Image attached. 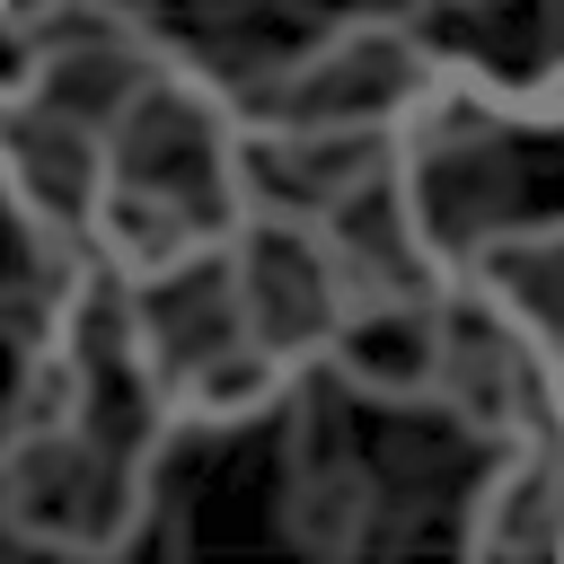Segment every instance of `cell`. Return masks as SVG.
Instances as JSON below:
<instances>
[{"mask_svg":"<svg viewBox=\"0 0 564 564\" xmlns=\"http://www.w3.org/2000/svg\"><path fill=\"white\" fill-rule=\"evenodd\" d=\"M247 132L229 97L159 44V70L97 132L88 176V264L123 291L220 256L247 229Z\"/></svg>","mask_w":564,"mask_h":564,"instance_id":"cell-1","label":"cell"},{"mask_svg":"<svg viewBox=\"0 0 564 564\" xmlns=\"http://www.w3.org/2000/svg\"><path fill=\"white\" fill-rule=\"evenodd\" d=\"M220 256L159 273L141 291L115 282L123 291V344H132V361H141V379L176 432H238V423H264L273 405H291V379L247 344V317L229 300Z\"/></svg>","mask_w":564,"mask_h":564,"instance_id":"cell-2","label":"cell"},{"mask_svg":"<svg viewBox=\"0 0 564 564\" xmlns=\"http://www.w3.org/2000/svg\"><path fill=\"white\" fill-rule=\"evenodd\" d=\"M432 53L405 18H344L317 26L282 70H264L256 88L229 97L238 132L256 150H291V141H397L414 123V106L432 97Z\"/></svg>","mask_w":564,"mask_h":564,"instance_id":"cell-3","label":"cell"},{"mask_svg":"<svg viewBox=\"0 0 564 564\" xmlns=\"http://www.w3.org/2000/svg\"><path fill=\"white\" fill-rule=\"evenodd\" d=\"M220 264H229V300H238V317H247V344H256L291 388H300L308 370H326V352L344 344L352 308H344V282H335V264H326V247H317V220L256 203Z\"/></svg>","mask_w":564,"mask_h":564,"instance_id":"cell-4","label":"cell"},{"mask_svg":"<svg viewBox=\"0 0 564 564\" xmlns=\"http://www.w3.org/2000/svg\"><path fill=\"white\" fill-rule=\"evenodd\" d=\"M555 485H564V449H555V379H546L529 388L511 441L494 449V476L467 494L458 564H555Z\"/></svg>","mask_w":564,"mask_h":564,"instance_id":"cell-5","label":"cell"},{"mask_svg":"<svg viewBox=\"0 0 564 564\" xmlns=\"http://www.w3.org/2000/svg\"><path fill=\"white\" fill-rule=\"evenodd\" d=\"M555 264H564V229L555 220H520L502 238H485L467 264H458V300L485 308L520 352L555 361Z\"/></svg>","mask_w":564,"mask_h":564,"instance_id":"cell-6","label":"cell"},{"mask_svg":"<svg viewBox=\"0 0 564 564\" xmlns=\"http://www.w3.org/2000/svg\"><path fill=\"white\" fill-rule=\"evenodd\" d=\"M441 308V300H432ZM432 308H397V317H361L344 326V344L326 352V370L352 388V397H379V405H405L432 388Z\"/></svg>","mask_w":564,"mask_h":564,"instance_id":"cell-7","label":"cell"}]
</instances>
